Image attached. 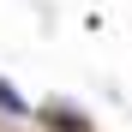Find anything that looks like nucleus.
<instances>
[{
	"label": "nucleus",
	"instance_id": "nucleus-1",
	"mask_svg": "<svg viewBox=\"0 0 132 132\" xmlns=\"http://www.w3.org/2000/svg\"><path fill=\"white\" fill-rule=\"evenodd\" d=\"M36 120H42V126H54V132H90V120L72 114V108H42Z\"/></svg>",
	"mask_w": 132,
	"mask_h": 132
},
{
	"label": "nucleus",
	"instance_id": "nucleus-2",
	"mask_svg": "<svg viewBox=\"0 0 132 132\" xmlns=\"http://www.w3.org/2000/svg\"><path fill=\"white\" fill-rule=\"evenodd\" d=\"M0 108H6V114H24V102H18V90H12L6 78H0Z\"/></svg>",
	"mask_w": 132,
	"mask_h": 132
}]
</instances>
